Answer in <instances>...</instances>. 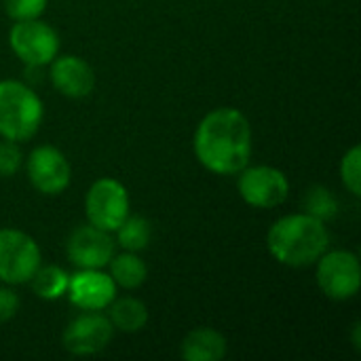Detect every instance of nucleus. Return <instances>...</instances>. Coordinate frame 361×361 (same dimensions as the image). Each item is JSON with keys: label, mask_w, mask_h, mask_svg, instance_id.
I'll return each instance as SVG.
<instances>
[{"label": "nucleus", "mask_w": 361, "mask_h": 361, "mask_svg": "<svg viewBox=\"0 0 361 361\" xmlns=\"http://www.w3.org/2000/svg\"><path fill=\"white\" fill-rule=\"evenodd\" d=\"M197 161L216 176H237L252 159V125L237 108L207 112L195 129Z\"/></svg>", "instance_id": "nucleus-1"}, {"label": "nucleus", "mask_w": 361, "mask_h": 361, "mask_svg": "<svg viewBox=\"0 0 361 361\" xmlns=\"http://www.w3.org/2000/svg\"><path fill=\"white\" fill-rule=\"evenodd\" d=\"M330 245L326 222L309 214H290L273 222L267 235L269 254L283 267L305 269L319 260Z\"/></svg>", "instance_id": "nucleus-2"}, {"label": "nucleus", "mask_w": 361, "mask_h": 361, "mask_svg": "<svg viewBox=\"0 0 361 361\" xmlns=\"http://www.w3.org/2000/svg\"><path fill=\"white\" fill-rule=\"evenodd\" d=\"M44 118L42 99L21 80H0V137L32 140Z\"/></svg>", "instance_id": "nucleus-3"}, {"label": "nucleus", "mask_w": 361, "mask_h": 361, "mask_svg": "<svg viewBox=\"0 0 361 361\" xmlns=\"http://www.w3.org/2000/svg\"><path fill=\"white\" fill-rule=\"evenodd\" d=\"M315 264V279L326 298L345 302L360 294L361 267L357 254L349 250H326Z\"/></svg>", "instance_id": "nucleus-4"}, {"label": "nucleus", "mask_w": 361, "mask_h": 361, "mask_svg": "<svg viewBox=\"0 0 361 361\" xmlns=\"http://www.w3.org/2000/svg\"><path fill=\"white\" fill-rule=\"evenodd\" d=\"M131 214V201L125 184L114 178L95 180L85 195V216L89 224L114 233Z\"/></svg>", "instance_id": "nucleus-5"}, {"label": "nucleus", "mask_w": 361, "mask_h": 361, "mask_svg": "<svg viewBox=\"0 0 361 361\" xmlns=\"http://www.w3.org/2000/svg\"><path fill=\"white\" fill-rule=\"evenodd\" d=\"M38 243L19 228H0V281L6 286L30 283L40 267Z\"/></svg>", "instance_id": "nucleus-6"}, {"label": "nucleus", "mask_w": 361, "mask_h": 361, "mask_svg": "<svg viewBox=\"0 0 361 361\" xmlns=\"http://www.w3.org/2000/svg\"><path fill=\"white\" fill-rule=\"evenodd\" d=\"M8 44L17 55V59L30 68L49 66L59 53L57 32L40 17L15 21L8 32Z\"/></svg>", "instance_id": "nucleus-7"}, {"label": "nucleus", "mask_w": 361, "mask_h": 361, "mask_svg": "<svg viewBox=\"0 0 361 361\" xmlns=\"http://www.w3.org/2000/svg\"><path fill=\"white\" fill-rule=\"evenodd\" d=\"M237 176V190L250 207L273 209L279 207L290 195V182L286 173L277 167H243Z\"/></svg>", "instance_id": "nucleus-8"}, {"label": "nucleus", "mask_w": 361, "mask_h": 361, "mask_svg": "<svg viewBox=\"0 0 361 361\" xmlns=\"http://www.w3.org/2000/svg\"><path fill=\"white\" fill-rule=\"evenodd\" d=\"M25 171L30 178V184L47 197H57L61 195L70 182H72V167L66 154L55 148V146H36L27 161H25Z\"/></svg>", "instance_id": "nucleus-9"}, {"label": "nucleus", "mask_w": 361, "mask_h": 361, "mask_svg": "<svg viewBox=\"0 0 361 361\" xmlns=\"http://www.w3.org/2000/svg\"><path fill=\"white\" fill-rule=\"evenodd\" d=\"M112 336L114 328L108 315H102V311H82L66 326L61 343L68 353L76 357H87L102 353L110 345Z\"/></svg>", "instance_id": "nucleus-10"}, {"label": "nucleus", "mask_w": 361, "mask_h": 361, "mask_svg": "<svg viewBox=\"0 0 361 361\" xmlns=\"http://www.w3.org/2000/svg\"><path fill=\"white\" fill-rule=\"evenodd\" d=\"M116 241L112 233L102 231L93 224L78 226L66 243L68 260L76 269H104L112 260Z\"/></svg>", "instance_id": "nucleus-11"}, {"label": "nucleus", "mask_w": 361, "mask_h": 361, "mask_svg": "<svg viewBox=\"0 0 361 361\" xmlns=\"http://www.w3.org/2000/svg\"><path fill=\"white\" fill-rule=\"evenodd\" d=\"M66 296L80 311H104L116 298V283L102 269H78L70 275Z\"/></svg>", "instance_id": "nucleus-12"}, {"label": "nucleus", "mask_w": 361, "mask_h": 361, "mask_svg": "<svg viewBox=\"0 0 361 361\" xmlns=\"http://www.w3.org/2000/svg\"><path fill=\"white\" fill-rule=\"evenodd\" d=\"M49 78L53 87L70 99H82L95 89L93 68L76 55H57L51 63Z\"/></svg>", "instance_id": "nucleus-13"}, {"label": "nucleus", "mask_w": 361, "mask_h": 361, "mask_svg": "<svg viewBox=\"0 0 361 361\" xmlns=\"http://www.w3.org/2000/svg\"><path fill=\"white\" fill-rule=\"evenodd\" d=\"M226 338L214 328H197L182 341L180 353L186 361H220L226 355Z\"/></svg>", "instance_id": "nucleus-14"}, {"label": "nucleus", "mask_w": 361, "mask_h": 361, "mask_svg": "<svg viewBox=\"0 0 361 361\" xmlns=\"http://www.w3.org/2000/svg\"><path fill=\"white\" fill-rule=\"evenodd\" d=\"M108 319L114 328V332H125V334H135L146 328L148 324V309L142 300L133 296L125 298H114L108 305Z\"/></svg>", "instance_id": "nucleus-15"}, {"label": "nucleus", "mask_w": 361, "mask_h": 361, "mask_svg": "<svg viewBox=\"0 0 361 361\" xmlns=\"http://www.w3.org/2000/svg\"><path fill=\"white\" fill-rule=\"evenodd\" d=\"M108 267H110L108 275L112 277L116 288L123 290H137L148 277V267L135 252L123 250V254H114Z\"/></svg>", "instance_id": "nucleus-16"}, {"label": "nucleus", "mask_w": 361, "mask_h": 361, "mask_svg": "<svg viewBox=\"0 0 361 361\" xmlns=\"http://www.w3.org/2000/svg\"><path fill=\"white\" fill-rule=\"evenodd\" d=\"M68 281H70V275L61 267H55V264H47V267L40 264L34 277L30 279L34 294L42 300L63 298L68 292Z\"/></svg>", "instance_id": "nucleus-17"}, {"label": "nucleus", "mask_w": 361, "mask_h": 361, "mask_svg": "<svg viewBox=\"0 0 361 361\" xmlns=\"http://www.w3.org/2000/svg\"><path fill=\"white\" fill-rule=\"evenodd\" d=\"M116 235V243L125 250V252H142L150 245L152 239V226L146 218L142 216H127L125 222L114 231Z\"/></svg>", "instance_id": "nucleus-18"}, {"label": "nucleus", "mask_w": 361, "mask_h": 361, "mask_svg": "<svg viewBox=\"0 0 361 361\" xmlns=\"http://www.w3.org/2000/svg\"><path fill=\"white\" fill-rule=\"evenodd\" d=\"M302 209L305 214L322 220V222H328L332 218H336L338 214V201L336 197L332 195V190H328L326 186H313L305 192V199H302Z\"/></svg>", "instance_id": "nucleus-19"}, {"label": "nucleus", "mask_w": 361, "mask_h": 361, "mask_svg": "<svg viewBox=\"0 0 361 361\" xmlns=\"http://www.w3.org/2000/svg\"><path fill=\"white\" fill-rule=\"evenodd\" d=\"M341 180L345 184V188L353 195H361V148L353 146L349 152H345L343 161H341Z\"/></svg>", "instance_id": "nucleus-20"}, {"label": "nucleus", "mask_w": 361, "mask_h": 361, "mask_svg": "<svg viewBox=\"0 0 361 361\" xmlns=\"http://www.w3.org/2000/svg\"><path fill=\"white\" fill-rule=\"evenodd\" d=\"M49 0H4V11L13 21H25V19H38Z\"/></svg>", "instance_id": "nucleus-21"}, {"label": "nucleus", "mask_w": 361, "mask_h": 361, "mask_svg": "<svg viewBox=\"0 0 361 361\" xmlns=\"http://www.w3.org/2000/svg\"><path fill=\"white\" fill-rule=\"evenodd\" d=\"M23 165V152L19 148V142L13 140H0V178L15 176Z\"/></svg>", "instance_id": "nucleus-22"}, {"label": "nucleus", "mask_w": 361, "mask_h": 361, "mask_svg": "<svg viewBox=\"0 0 361 361\" xmlns=\"http://www.w3.org/2000/svg\"><path fill=\"white\" fill-rule=\"evenodd\" d=\"M21 307V300L15 290L11 288H0V324L11 322Z\"/></svg>", "instance_id": "nucleus-23"}, {"label": "nucleus", "mask_w": 361, "mask_h": 361, "mask_svg": "<svg viewBox=\"0 0 361 361\" xmlns=\"http://www.w3.org/2000/svg\"><path fill=\"white\" fill-rule=\"evenodd\" d=\"M360 345H361V341H360V322H355L353 324V347L360 351Z\"/></svg>", "instance_id": "nucleus-24"}]
</instances>
